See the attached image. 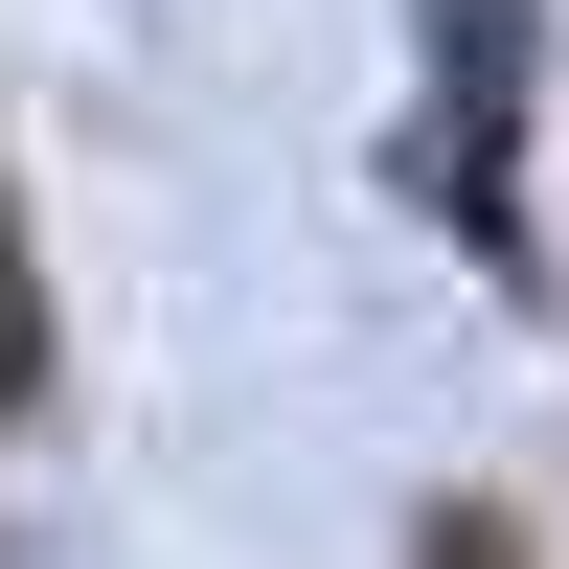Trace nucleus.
I'll return each instance as SVG.
<instances>
[]
</instances>
